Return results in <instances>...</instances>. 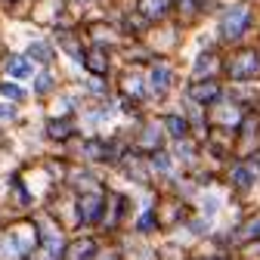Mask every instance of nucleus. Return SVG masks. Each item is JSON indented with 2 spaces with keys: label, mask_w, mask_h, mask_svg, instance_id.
<instances>
[{
  "label": "nucleus",
  "mask_w": 260,
  "mask_h": 260,
  "mask_svg": "<svg viewBox=\"0 0 260 260\" xmlns=\"http://www.w3.org/2000/svg\"><path fill=\"white\" fill-rule=\"evenodd\" d=\"M50 137H69V127L65 124H50Z\"/></svg>",
  "instance_id": "15"
},
{
  "label": "nucleus",
  "mask_w": 260,
  "mask_h": 260,
  "mask_svg": "<svg viewBox=\"0 0 260 260\" xmlns=\"http://www.w3.org/2000/svg\"><path fill=\"white\" fill-rule=\"evenodd\" d=\"M165 124H168V130H171L174 137H183V134H186V121H183V118H168Z\"/></svg>",
  "instance_id": "10"
},
{
  "label": "nucleus",
  "mask_w": 260,
  "mask_h": 260,
  "mask_svg": "<svg viewBox=\"0 0 260 260\" xmlns=\"http://www.w3.org/2000/svg\"><path fill=\"white\" fill-rule=\"evenodd\" d=\"M251 180H254V174L248 171V168H236V186H251Z\"/></svg>",
  "instance_id": "11"
},
{
  "label": "nucleus",
  "mask_w": 260,
  "mask_h": 260,
  "mask_svg": "<svg viewBox=\"0 0 260 260\" xmlns=\"http://www.w3.org/2000/svg\"><path fill=\"white\" fill-rule=\"evenodd\" d=\"M100 208H103V199H100V195H87V199H81V217H84L87 223L96 220Z\"/></svg>",
  "instance_id": "5"
},
{
  "label": "nucleus",
  "mask_w": 260,
  "mask_h": 260,
  "mask_svg": "<svg viewBox=\"0 0 260 260\" xmlns=\"http://www.w3.org/2000/svg\"><path fill=\"white\" fill-rule=\"evenodd\" d=\"M248 22H251V10H248L245 4L233 7L230 13L223 16V38H239L242 31L248 28Z\"/></svg>",
  "instance_id": "1"
},
{
  "label": "nucleus",
  "mask_w": 260,
  "mask_h": 260,
  "mask_svg": "<svg viewBox=\"0 0 260 260\" xmlns=\"http://www.w3.org/2000/svg\"><path fill=\"white\" fill-rule=\"evenodd\" d=\"M140 10H143L149 19L165 16V13H168V0H140Z\"/></svg>",
  "instance_id": "6"
},
{
  "label": "nucleus",
  "mask_w": 260,
  "mask_h": 260,
  "mask_svg": "<svg viewBox=\"0 0 260 260\" xmlns=\"http://www.w3.org/2000/svg\"><path fill=\"white\" fill-rule=\"evenodd\" d=\"M75 248H78V251H75L72 260H87V257L93 254V245H90V242H81V245H75Z\"/></svg>",
  "instance_id": "13"
},
{
  "label": "nucleus",
  "mask_w": 260,
  "mask_h": 260,
  "mask_svg": "<svg viewBox=\"0 0 260 260\" xmlns=\"http://www.w3.org/2000/svg\"><path fill=\"white\" fill-rule=\"evenodd\" d=\"M152 84H155V90H161V93H165V90L171 87V72H168V69H155V75H152Z\"/></svg>",
  "instance_id": "8"
},
{
  "label": "nucleus",
  "mask_w": 260,
  "mask_h": 260,
  "mask_svg": "<svg viewBox=\"0 0 260 260\" xmlns=\"http://www.w3.org/2000/svg\"><path fill=\"white\" fill-rule=\"evenodd\" d=\"M143 146L146 149H155L158 146V127H149L146 134H143Z\"/></svg>",
  "instance_id": "12"
},
{
  "label": "nucleus",
  "mask_w": 260,
  "mask_h": 260,
  "mask_svg": "<svg viewBox=\"0 0 260 260\" xmlns=\"http://www.w3.org/2000/svg\"><path fill=\"white\" fill-rule=\"evenodd\" d=\"M84 65H87L93 75H103V72H109V53L96 47V50H90V53L84 56Z\"/></svg>",
  "instance_id": "3"
},
{
  "label": "nucleus",
  "mask_w": 260,
  "mask_h": 260,
  "mask_svg": "<svg viewBox=\"0 0 260 260\" xmlns=\"http://www.w3.org/2000/svg\"><path fill=\"white\" fill-rule=\"evenodd\" d=\"M189 96L195 103H214L217 96H220V87L217 84H195L192 90H189Z\"/></svg>",
  "instance_id": "4"
},
{
  "label": "nucleus",
  "mask_w": 260,
  "mask_h": 260,
  "mask_svg": "<svg viewBox=\"0 0 260 260\" xmlns=\"http://www.w3.org/2000/svg\"><path fill=\"white\" fill-rule=\"evenodd\" d=\"M7 72H13L16 78H25V75H28V62H25L22 56H10V59H7Z\"/></svg>",
  "instance_id": "7"
},
{
  "label": "nucleus",
  "mask_w": 260,
  "mask_h": 260,
  "mask_svg": "<svg viewBox=\"0 0 260 260\" xmlns=\"http://www.w3.org/2000/svg\"><path fill=\"white\" fill-rule=\"evenodd\" d=\"M0 96H4V100H13V103H19L25 93H22L16 84H0Z\"/></svg>",
  "instance_id": "9"
},
{
  "label": "nucleus",
  "mask_w": 260,
  "mask_h": 260,
  "mask_svg": "<svg viewBox=\"0 0 260 260\" xmlns=\"http://www.w3.org/2000/svg\"><path fill=\"white\" fill-rule=\"evenodd\" d=\"M31 56H35V59H41V62H50V50H47L44 44H38V47H31Z\"/></svg>",
  "instance_id": "14"
},
{
  "label": "nucleus",
  "mask_w": 260,
  "mask_h": 260,
  "mask_svg": "<svg viewBox=\"0 0 260 260\" xmlns=\"http://www.w3.org/2000/svg\"><path fill=\"white\" fill-rule=\"evenodd\" d=\"M152 223H155V217H152V214H146V217H143V223H140V230H146V233H149V230H152Z\"/></svg>",
  "instance_id": "16"
},
{
  "label": "nucleus",
  "mask_w": 260,
  "mask_h": 260,
  "mask_svg": "<svg viewBox=\"0 0 260 260\" xmlns=\"http://www.w3.org/2000/svg\"><path fill=\"white\" fill-rule=\"evenodd\" d=\"M260 72V59H257V53H239L233 62H230V75L233 78H254Z\"/></svg>",
  "instance_id": "2"
}]
</instances>
